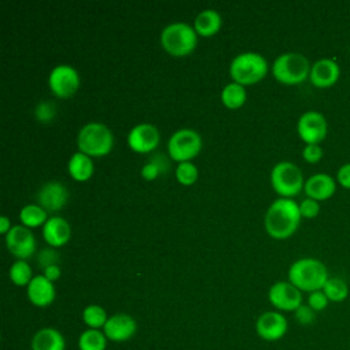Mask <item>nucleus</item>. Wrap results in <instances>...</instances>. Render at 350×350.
I'll list each match as a JSON object with an SVG mask.
<instances>
[{
	"label": "nucleus",
	"mask_w": 350,
	"mask_h": 350,
	"mask_svg": "<svg viewBox=\"0 0 350 350\" xmlns=\"http://www.w3.org/2000/svg\"><path fill=\"white\" fill-rule=\"evenodd\" d=\"M67 170L70 176L77 180V182H86L92 178L94 172V164L90 156L82 153V152H75L71 154L68 163H67Z\"/></svg>",
	"instance_id": "5701e85b"
},
{
	"label": "nucleus",
	"mask_w": 350,
	"mask_h": 350,
	"mask_svg": "<svg viewBox=\"0 0 350 350\" xmlns=\"http://www.w3.org/2000/svg\"><path fill=\"white\" fill-rule=\"evenodd\" d=\"M59 262H60V254L55 247L49 246V247L41 249L37 253V265L40 267L41 271H44L51 265H57Z\"/></svg>",
	"instance_id": "7c9ffc66"
},
{
	"label": "nucleus",
	"mask_w": 350,
	"mask_h": 350,
	"mask_svg": "<svg viewBox=\"0 0 350 350\" xmlns=\"http://www.w3.org/2000/svg\"><path fill=\"white\" fill-rule=\"evenodd\" d=\"M42 238L51 247H62L71 238V226L62 216H51L42 226Z\"/></svg>",
	"instance_id": "6ab92c4d"
},
{
	"label": "nucleus",
	"mask_w": 350,
	"mask_h": 350,
	"mask_svg": "<svg viewBox=\"0 0 350 350\" xmlns=\"http://www.w3.org/2000/svg\"><path fill=\"white\" fill-rule=\"evenodd\" d=\"M329 304V299L327 298V295L324 294L323 290H317V291H312L308 295V306H310L316 313L324 310Z\"/></svg>",
	"instance_id": "72a5a7b5"
},
{
	"label": "nucleus",
	"mask_w": 350,
	"mask_h": 350,
	"mask_svg": "<svg viewBox=\"0 0 350 350\" xmlns=\"http://www.w3.org/2000/svg\"><path fill=\"white\" fill-rule=\"evenodd\" d=\"M327 119L317 111L304 112L297 122V133L305 145H320V142L327 137Z\"/></svg>",
	"instance_id": "9b49d317"
},
{
	"label": "nucleus",
	"mask_w": 350,
	"mask_h": 350,
	"mask_svg": "<svg viewBox=\"0 0 350 350\" xmlns=\"http://www.w3.org/2000/svg\"><path fill=\"white\" fill-rule=\"evenodd\" d=\"M160 142V131L152 123H138L127 134V145L137 153H150Z\"/></svg>",
	"instance_id": "2eb2a0df"
},
{
	"label": "nucleus",
	"mask_w": 350,
	"mask_h": 350,
	"mask_svg": "<svg viewBox=\"0 0 350 350\" xmlns=\"http://www.w3.org/2000/svg\"><path fill=\"white\" fill-rule=\"evenodd\" d=\"M336 190V183L334 178L325 172H317L309 176L305 180L304 191L306 197L313 198L316 201H325L334 196Z\"/></svg>",
	"instance_id": "aec40b11"
},
{
	"label": "nucleus",
	"mask_w": 350,
	"mask_h": 350,
	"mask_svg": "<svg viewBox=\"0 0 350 350\" xmlns=\"http://www.w3.org/2000/svg\"><path fill=\"white\" fill-rule=\"evenodd\" d=\"M299 213H301V217H305V219H314L319 212H320V205H319V201L313 200V198H304L299 204Z\"/></svg>",
	"instance_id": "473e14b6"
},
{
	"label": "nucleus",
	"mask_w": 350,
	"mask_h": 350,
	"mask_svg": "<svg viewBox=\"0 0 350 350\" xmlns=\"http://www.w3.org/2000/svg\"><path fill=\"white\" fill-rule=\"evenodd\" d=\"M161 175L159 167L156 164H153L152 161H146L142 168H141V176L145 179V180H154L157 179L159 176Z\"/></svg>",
	"instance_id": "4c0bfd02"
},
{
	"label": "nucleus",
	"mask_w": 350,
	"mask_h": 350,
	"mask_svg": "<svg viewBox=\"0 0 350 350\" xmlns=\"http://www.w3.org/2000/svg\"><path fill=\"white\" fill-rule=\"evenodd\" d=\"M323 291L329 302H343L349 295L347 283L340 278H328Z\"/></svg>",
	"instance_id": "c85d7f7f"
},
{
	"label": "nucleus",
	"mask_w": 350,
	"mask_h": 350,
	"mask_svg": "<svg viewBox=\"0 0 350 350\" xmlns=\"http://www.w3.org/2000/svg\"><path fill=\"white\" fill-rule=\"evenodd\" d=\"M287 276L290 283L305 293L323 290L325 282L329 278L324 262L313 257L295 260L290 265Z\"/></svg>",
	"instance_id": "f03ea898"
},
{
	"label": "nucleus",
	"mask_w": 350,
	"mask_h": 350,
	"mask_svg": "<svg viewBox=\"0 0 350 350\" xmlns=\"http://www.w3.org/2000/svg\"><path fill=\"white\" fill-rule=\"evenodd\" d=\"M220 98L224 107H227L228 109H238L241 108L246 98H247V93L243 85L237 83V82H230L227 85H224V88L221 89L220 93Z\"/></svg>",
	"instance_id": "b1692460"
},
{
	"label": "nucleus",
	"mask_w": 350,
	"mask_h": 350,
	"mask_svg": "<svg viewBox=\"0 0 350 350\" xmlns=\"http://www.w3.org/2000/svg\"><path fill=\"white\" fill-rule=\"evenodd\" d=\"M149 161H152L153 164H156L160 170L161 174H167L171 168V157L170 156H165L164 153L161 152H156L153 154H150L149 157Z\"/></svg>",
	"instance_id": "e433bc0d"
},
{
	"label": "nucleus",
	"mask_w": 350,
	"mask_h": 350,
	"mask_svg": "<svg viewBox=\"0 0 350 350\" xmlns=\"http://www.w3.org/2000/svg\"><path fill=\"white\" fill-rule=\"evenodd\" d=\"M198 42V34L194 27L185 22H172L160 33V44L163 49L175 57L190 55Z\"/></svg>",
	"instance_id": "20e7f679"
},
{
	"label": "nucleus",
	"mask_w": 350,
	"mask_h": 350,
	"mask_svg": "<svg viewBox=\"0 0 350 350\" xmlns=\"http://www.w3.org/2000/svg\"><path fill=\"white\" fill-rule=\"evenodd\" d=\"M108 339L103 329L86 328L78 338L79 350H107Z\"/></svg>",
	"instance_id": "a878e982"
},
{
	"label": "nucleus",
	"mask_w": 350,
	"mask_h": 350,
	"mask_svg": "<svg viewBox=\"0 0 350 350\" xmlns=\"http://www.w3.org/2000/svg\"><path fill=\"white\" fill-rule=\"evenodd\" d=\"M336 180H338V183H339L342 187L350 190V163L343 164V165L338 170V172H336Z\"/></svg>",
	"instance_id": "58836bf2"
},
{
	"label": "nucleus",
	"mask_w": 350,
	"mask_h": 350,
	"mask_svg": "<svg viewBox=\"0 0 350 350\" xmlns=\"http://www.w3.org/2000/svg\"><path fill=\"white\" fill-rule=\"evenodd\" d=\"M310 63L299 52H284L272 64V75L284 85H297L309 78Z\"/></svg>",
	"instance_id": "423d86ee"
},
{
	"label": "nucleus",
	"mask_w": 350,
	"mask_h": 350,
	"mask_svg": "<svg viewBox=\"0 0 350 350\" xmlns=\"http://www.w3.org/2000/svg\"><path fill=\"white\" fill-rule=\"evenodd\" d=\"M288 329L287 319L282 312L268 310L261 313L256 320V334L267 342L280 340Z\"/></svg>",
	"instance_id": "4468645a"
},
{
	"label": "nucleus",
	"mask_w": 350,
	"mask_h": 350,
	"mask_svg": "<svg viewBox=\"0 0 350 350\" xmlns=\"http://www.w3.org/2000/svg\"><path fill=\"white\" fill-rule=\"evenodd\" d=\"M108 317L107 310L97 304H90L82 310V321L88 328L92 329H103Z\"/></svg>",
	"instance_id": "bb28decb"
},
{
	"label": "nucleus",
	"mask_w": 350,
	"mask_h": 350,
	"mask_svg": "<svg viewBox=\"0 0 350 350\" xmlns=\"http://www.w3.org/2000/svg\"><path fill=\"white\" fill-rule=\"evenodd\" d=\"M301 223L299 206L293 198H276L267 209L264 227L269 237L286 239L291 237Z\"/></svg>",
	"instance_id": "f257e3e1"
},
{
	"label": "nucleus",
	"mask_w": 350,
	"mask_h": 350,
	"mask_svg": "<svg viewBox=\"0 0 350 350\" xmlns=\"http://www.w3.org/2000/svg\"><path fill=\"white\" fill-rule=\"evenodd\" d=\"M48 219V212L42 209L38 204H26L19 211L21 224L30 230L42 227Z\"/></svg>",
	"instance_id": "393cba45"
},
{
	"label": "nucleus",
	"mask_w": 350,
	"mask_h": 350,
	"mask_svg": "<svg viewBox=\"0 0 350 350\" xmlns=\"http://www.w3.org/2000/svg\"><path fill=\"white\" fill-rule=\"evenodd\" d=\"M135 319L129 313H113L108 317L103 332L111 342H126L137 334Z\"/></svg>",
	"instance_id": "dca6fc26"
},
{
	"label": "nucleus",
	"mask_w": 350,
	"mask_h": 350,
	"mask_svg": "<svg viewBox=\"0 0 350 350\" xmlns=\"http://www.w3.org/2000/svg\"><path fill=\"white\" fill-rule=\"evenodd\" d=\"M8 275L11 282L18 287H25V286L27 287V284L34 278L31 265L26 260H16L15 262H12V265L10 267Z\"/></svg>",
	"instance_id": "cd10ccee"
},
{
	"label": "nucleus",
	"mask_w": 350,
	"mask_h": 350,
	"mask_svg": "<svg viewBox=\"0 0 350 350\" xmlns=\"http://www.w3.org/2000/svg\"><path fill=\"white\" fill-rule=\"evenodd\" d=\"M68 189L60 180L45 182L36 194V204H38L48 213L59 212L68 201Z\"/></svg>",
	"instance_id": "ddd939ff"
},
{
	"label": "nucleus",
	"mask_w": 350,
	"mask_h": 350,
	"mask_svg": "<svg viewBox=\"0 0 350 350\" xmlns=\"http://www.w3.org/2000/svg\"><path fill=\"white\" fill-rule=\"evenodd\" d=\"M11 221H10V219L5 216V215H3V216H0V234H3V235H7V232L11 230Z\"/></svg>",
	"instance_id": "a19ab883"
},
{
	"label": "nucleus",
	"mask_w": 350,
	"mask_h": 350,
	"mask_svg": "<svg viewBox=\"0 0 350 350\" xmlns=\"http://www.w3.org/2000/svg\"><path fill=\"white\" fill-rule=\"evenodd\" d=\"M340 77L339 64L332 59H320L310 67L309 81L319 89L331 88L338 82Z\"/></svg>",
	"instance_id": "f3484780"
},
{
	"label": "nucleus",
	"mask_w": 350,
	"mask_h": 350,
	"mask_svg": "<svg viewBox=\"0 0 350 350\" xmlns=\"http://www.w3.org/2000/svg\"><path fill=\"white\" fill-rule=\"evenodd\" d=\"M31 350H66L63 334L53 327H44L36 331L30 342Z\"/></svg>",
	"instance_id": "412c9836"
},
{
	"label": "nucleus",
	"mask_w": 350,
	"mask_h": 350,
	"mask_svg": "<svg viewBox=\"0 0 350 350\" xmlns=\"http://www.w3.org/2000/svg\"><path fill=\"white\" fill-rule=\"evenodd\" d=\"M5 246L16 260H27L36 253V237L22 224H15L5 235Z\"/></svg>",
	"instance_id": "f8f14e48"
},
{
	"label": "nucleus",
	"mask_w": 350,
	"mask_h": 350,
	"mask_svg": "<svg viewBox=\"0 0 350 350\" xmlns=\"http://www.w3.org/2000/svg\"><path fill=\"white\" fill-rule=\"evenodd\" d=\"M202 149V138L194 129L183 127L171 134L167 142V153L176 163L191 161Z\"/></svg>",
	"instance_id": "6e6552de"
},
{
	"label": "nucleus",
	"mask_w": 350,
	"mask_h": 350,
	"mask_svg": "<svg viewBox=\"0 0 350 350\" xmlns=\"http://www.w3.org/2000/svg\"><path fill=\"white\" fill-rule=\"evenodd\" d=\"M34 116L40 123H51L56 116V105L51 101H41L34 108Z\"/></svg>",
	"instance_id": "2f4dec72"
},
{
	"label": "nucleus",
	"mask_w": 350,
	"mask_h": 350,
	"mask_svg": "<svg viewBox=\"0 0 350 350\" xmlns=\"http://www.w3.org/2000/svg\"><path fill=\"white\" fill-rule=\"evenodd\" d=\"M271 186L283 198H291L304 190L305 180L301 168L291 161H279L271 170Z\"/></svg>",
	"instance_id": "0eeeda50"
},
{
	"label": "nucleus",
	"mask_w": 350,
	"mask_h": 350,
	"mask_svg": "<svg viewBox=\"0 0 350 350\" xmlns=\"http://www.w3.org/2000/svg\"><path fill=\"white\" fill-rule=\"evenodd\" d=\"M228 72L234 82L243 86L253 85L265 78L268 72V62L258 52H242L231 60Z\"/></svg>",
	"instance_id": "39448f33"
},
{
	"label": "nucleus",
	"mask_w": 350,
	"mask_h": 350,
	"mask_svg": "<svg viewBox=\"0 0 350 350\" xmlns=\"http://www.w3.org/2000/svg\"><path fill=\"white\" fill-rule=\"evenodd\" d=\"M81 85L78 71L70 64L55 66L48 75V86L53 96L68 98L77 93Z\"/></svg>",
	"instance_id": "1a4fd4ad"
},
{
	"label": "nucleus",
	"mask_w": 350,
	"mask_h": 350,
	"mask_svg": "<svg viewBox=\"0 0 350 350\" xmlns=\"http://www.w3.org/2000/svg\"><path fill=\"white\" fill-rule=\"evenodd\" d=\"M294 317L295 320L302 324V325H309L314 321V317H316V312L308 306V305H301L295 312H294Z\"/></svg>",
	"instance_id": "c9c22d12"
},
{
	"label": "nucleus",
	"mask_w": 350,
	"mask_h": 350,
	"mask_svg": "<svg viewBox=\"0 0 350 350\" xmlns=\"http://www.w3.org/2000/svg\"><path fill=\"white\" fill-rule=\"evenodd\" d=\"M268 301L278 312H295L302 305V291L288 280H279L269 287Z\"/></svg>",
	"instance_id": "9d476101"
},
{
	"label": "nucleus",
	"mask_w": 350,
	"mask_h": 350,
	"mask_svg": "<svg viewBox=\"0 0 350 350\" xmlns=\"http://www.w3.org/2000/svg\"><path fill=\"white\" fill-rule=\"evenodd\" d=\"M221 15L213 10V8H208V10H202L193 22V27L196 30V33L201 37H212L215 36L220 27H221Z\"/></svg>",
	"instance_id": "4be33fe9"
},
{
	"label": "nucleus",
	"mask_w": 350,
	"mask_h": 350,
	"mask_svg": "<svg viewBox=\"0 0 350 350\" xmlns=\"http://www.w3.org/2000/svg\"><path fill=\"white\" fill-rule=\"evenodd\" d=\"M175 178L183 186H191L198 179V168L191 161L178 163L175 168Z\"/></svg>",
	"instance_id": "c756f323"
},
{
	"label": "nucleus",
	"mask_w": 350,
	"mask_h": 350,
	"mask_svg": "<svg viewBox=\"0 0 350 350\" xmlns=\"http://www.w3.org/2000/svg\"><path fill=\"white\" fill-rule=\"evenodd\" d=\"M115 144L111 129L100 122H89L83 124L77 134L78 150L90 157L107 156Z\"/></svg>",
	"instance_id": "7ed1b4c3"
},
{
	"label": "nucleus",
	"mask_w": 350,
	"mask_h": 350,
	"mask_svg": "<svg viewBox=\"0 0 350 350\" xmlns=\"http://www.w3.org/2000/svg\"><path fill=\"white\" fill-rule=\"evenodd\" d=\"M302 157L306 163H310V164L319 163L323 157V149L320 145H316V144L305 145L302 149Z\"/></svg>",
	"instance_id": "f704fd0d"
},
{
	"label": "nucleus",
	"mask_w": 350,
	"mask_h": 350,
	"mask_svg": "<svg viewBox=\"0 0 350 350\" xmlns=\"http://www.w3.org/2000/svg\"><path fill=\"white\" fill-rule=\"evenodd\" d=\"M26 295L30 304L37 308L49 306L56 298L55 284L48 280L42 273L36 275L26 287Z\"/></svg>",
	"instance_id": "a211bd4d"
},
{
	"label": "nucleus",
	"mask_w": 350,
	"mask_h": 350,
	"mask_svg": "<svg viewBox=\"0 0 350 350\" xmlns=\"http://www.w3.org/2000/svg\"><path fill=\"white\" fill-rule=\"evenodd\" d=\"M42 275H44L48 280H51L52 283H55L57 279H60V276H62V269H60L59 264H57V265H51V267H48V268H45V269L42 271Z\"/></svg>",
	"instance_id": "ea45409f"
}]
</instances>
